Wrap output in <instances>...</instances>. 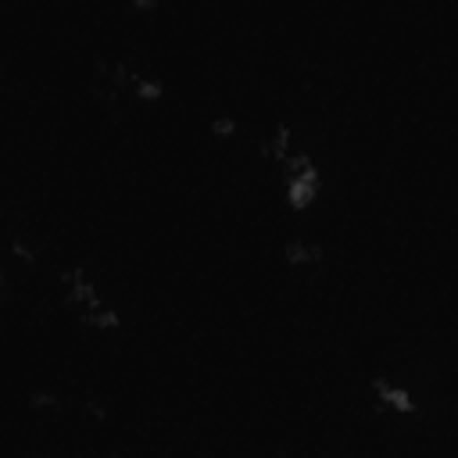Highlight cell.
<instances>
[{"label":"cell","mask_w":458,"mask_h":458,"mask_svg":"<svg viewBox=\"0 0 458 458\" xmlns=\"http://www.w3.org/2000/svg\"><path fill=\"white\" fill-rule=\"evenodd\" d=\"M283 172H286V204L293 211H304L315 197H318V165L308 150H293L286 161H283Z\"/></svg>","instance_id":"1"},{"label":"cell","mask_w":458,"mask_h":458,"mask_svg":"<svg viewBox=\"0 0 458 458\" xmlns=\"http://www.w3.org/2000/svg\"><path fill=\"white\" fill-rule=\"evenodd\" d=\"M369 394H372V408L376 411H394V415H411L419 408V401L408 394V386L401 379H394L390 372H372L369 376Z\"/></svg>","instance_id":"2"},{"label":"cell","mask_w":458,"mask_h":458,"mask_svg":"<svg viewBox=\"0 0 458 458\" xmlns=\"http://www.w3.org/2000/svg\"><path fill=\"white\" fill-rule=\"evenodd\" d=\"M322 258H326V250H322V243L318 240H286L283 243V261H286V268H318L322 265Z\"/></svg>","instance_id":"3"},{"label":"cell","mask_w":458,"mask_h":458,"mask_svg":"<svg viewBox=\"0 0 458 458\" xmlns=\"http://www.w3.org/2000/svg\"><path fill=\"white\" fill-rule=\"evenodd\" d=\"M211 136H218V140H229L233 132H236V118L233 114H211Z\"/></svg>","instance_id":"4"},{"label":"cell","mask_w":458,"mask_h":458,"mask_svg":"<svg viewBox=\"0 0 458 458\" xmlns=\"http://www.w3.org/2000/svg\"><path fill=\"white\" fill-rule=\"evenodd\" d=\"M132 7H136V11H154L157 0H132Z\"/></svg>","instance_id":"5"}]
</instances>
